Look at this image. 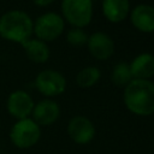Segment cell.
<instances>
[{
	"label": "cell",
	"mask_w": 154,
	"mask_h": 154,
	"mask_svg": "<svg viewBox=\"0 0 154 154\" xmlns=\"http://www.w3.org/2000/svg\"><path fill=\"white\" fill-rule=\"evenodd\" d=\"M126 108L137 116L154 113V83L148 79H132L124 90Z\"/></svg>",
	"instance_id": "obj_1"
},
{
	"label": "cell",
	"mask_w": 154,
	"mask_h": 154,
	"mask_svg": "<svg viewBox=\"0 0 154 154\" xmlns=\"http://www.w3.org/2000/svg\"><path fill=\"white\" fill-rule=\"evenodd\" d=\"M34 23L30 16L19 10H12L0 17V36L7 41L24 43L32 35Z\"/></svg>",
	"instance_id": "obj_2"
},
{
	"label": "cell",
	"mask_w": 154,
	"mask_h": 154,
	"mask_svg": "<svg viewBox=\"0 0 154 154\" xmlns=\"http://www.w3.org/2000/svg\"><path fill=\"white\" fill-rule=\"evenodd\" d=\"M41 137L40 126L30 118L19 119L10 131L11 142L22 149L30 148L38 142Z\"/></svg>",
	"instance_id": "obj_3"
},
{
	"label": "cell",
	"mask_w": 154,
	"mask_h": 154,
	"mask_svg": "<svg viewBox=\"0 0 154 154\" xmlns=\"http://www.w3.org/2000/svg\"><path fill=\"white\" fill-rule=\"evenodd\" d=\"M61 11L64 18L75 28L88 25L93 17L91 0H63Z\"/></svg>",
	"instance_id": "obj_4"
},
{
	"label": "cell",
	"mask_w": 154,
	"mask_h": 154,
	"mask_svg": "<svg viewBox=\"0 0 154 154\" xmlns=\"http://www.w3.org/2000/svg\"><path fill=\"white\" fill-rule=\"evenodd\" d=\"M64 25L65 24L61 16L54 12H48L40 16L35 20L32 32L38 40L43 42L53 41L61 35L64 31Z\"/></svg>",
	"instance_id": "obj_5"
},
{
	"label": "cell",
	"mask_w": 154,
	"mask_h": 154,
	"mask_svg": "<svg viewBox=\"0 0 154 154\" xmlns=\"http://www.w3.org/2000/svg\"><path fill=\"white\" fill-rule=\"evenodd\" d=\"M35 85L41 94L46 96H57L64 93L66 81L65 77L58 71L43 70L36 76Z\"/></svg>",
	"instance_id": "obj_6"
},
{
	"label": "cell",
	"mask_w": 154,
	"mask_h": 154,
	"mask_svg": "<svg viewBox=\"0 0 154 154\" xmlns=\"http://www.w3.org/2000/svg\"><path fill=\"white\" fill-rule=\"evenodd\" d=\"M34 101L31 96L24 90H16L10 94L7 99V111L8 113L19 119H25L31 114L34 109Z\"/></svg>",
	"instance_id": "obj_7"
},
{
	"label": "cell",
	"mask_w": 154,
	"mask_h": 154,
	"mask_svg": "<svg viewBox=\"0 0 154 154\" xmlns=\"http://www.w3.org/2000/svg\"><path fill=\"white\" fill-rule=\"evenodd\" d=\"M67 132L73 142L78 144H87L94 138L95 128L88 118L83 116H76L70 120L67 125Z\"/></svg>",
	"instance_id": "obj_8"
},
{
	"label": "cell",
	"mask_w": 154,
	"mask_h": 154,
	"mask_svg": "<svg viewBox=\"0 0 154 154\" xmlns=\"http://www.w3.org/2000/svg\"><path fill=\"white\" fill-rule=\"evenodd\" d=\"M87 43L90 54L97 60H106L114 52V43L105 32H94L88 37Z\"/></svg>",
	"instance_id": "obj_9"
},
{
	"label": "cell",
	"mask_w": 154,
	"mask_h": 154,
	"mask_svg": "<svg viewBox=\"0 0 154 154\" xmlns=\"http://www.w3.org/2000/svg\"><path fill=\"white\" fill-rule=\"evenodd\" d=\"M34 122L40 125H51L60 116V107L53 100H42L34 106L32 109Z\"/></svg>",
	"instance_id": "obj_10"
},
{
	"label": "cell",
	"mask_w": 154,
	"mask_h": 154,
	"mask_svg": "<svg viewBox=\"0 0 154 154\" xmlns=\"http://www.w3.org/2000/svg\"><path fill=\"white\" fill-rule=\"evenodd\" d=\"M132 25L142 32L154 31V7L150 5H138L131 11Z\"/></svg>",
	"instance_id": "obj_11"
},
{
	"label": "cell",
	"mask_w": 154,
	"mask_h": 154,
	"mask_svg": "<svg viewBox=\"0 0 154 154\" xmlns=\"http://www.w3.org/2000/svg\"><path fill=\"white\" fill-rule=\"evenodd\" d=\"M130 70L134 79H148L154 76V55L142 53L137 55L130 64Z\"/></svg>",
	"instance_id": "obj_12"
},
{
	"label": "cell",
	"mask_w": 154,
	"mask_h": 154,
	"mask_svg": "<svg viewBox=\"0 0 154 154\" xmlns=\"http://www.w3.org/2000/svg\"><path fill=\"white\" fill-rule=\"evenodd\" d=\"M130 10L129 0H102L103 16L112 23H119L125 19Z\"/></svg>",
	"instance_id": "obj_13"
},
{
	"label": "cell",
	"mask_w": 154,
	"mask_h": 154,
	"mask_svg": "<svg viewBox=\"0 0 154 154\" xmlns=\"http://www.w3.org/2000/svg\"><path fill=\"white\" fill-rule=\"evenodd\" d=\"M26 57L34 63H46L49 58V48L46 42L38 38H29L24 43H22Z\"/></svg>",
	"instance_id": "obj_14"
},
{
	"label": "cell",
	"mask_w": 154,
	"mask_h": 154,
	"mask_svg": "<svg viewBox=\"0 0 154 154\" xmlns=\"http://www.w3.org/2000/svg\"><path fill=\"white\" fill-rule=\"evenodd\" d=\"M134 79L130 65L126 63H118L113 66L111 72V81L118 87H126Z\"/></svg>",
	"instance_id": "obj_15"
},
{
	"label": "cell",
	"mask_w": 154,
	"mask_h": 154,
	"mask_svg": "<svg viewBox=\"0 0 154 154\" xmlns=\"http://www.w3.org/2000/svg\"><path fill=\"white\" fill-rule=\"evenodd\" d=\"M101 77V72L97 67L95 66H88L82 69L76 77V83L78 84V87L81 88H90L93 87L95 83H97V81Z\"/></svg>",
	"instance_id": "obj_16"
},
{
	"label": "cell",
	"mask_w": 154,
	"mask_h": 154,
	"mask_svg": "<svg viewBox=\"0 0 154 154\" xmlns=\"http://www.w3.org/2000/svg\"><path fill=\"white\" fill-rule=\"evenodd\" d=\"M66 41L72 46H82V45L87 43L88 36L81 28H73V29L69 30V32L66 35Z\"/></svg>",
	"instance_id": "obj_17"
},
{
	"label": "cell",
	"mask_w": 154,
	"mask_h": 154,
	"mask_svg": "<svg viewBox=\"0 0 154 154\" xmlns=\"http://www.w3.org/2000/svg\"><path fill=\"white\" fill-rule=\"evenodd\" d=\"M54 0H32V2L35 4V5H37V6H48V5H51L52 2H53Z\"/></svg>",
	"instance_id": "obj_18"
},
{
	"label": "cell",
	"mask_w": 154,
	"mask_h": 154,
	"mask_svg": "<svg viewBox=\"0 0 154 154\" xmlns=\"http://www.w3.org/2000/svg\"><path fill=\"white\" fill-rule=\"evenodd\" d=\"M91 1H93V0H91Z\"/></svg>",
	"instance_id": "obj_19"
}]
</instances>
